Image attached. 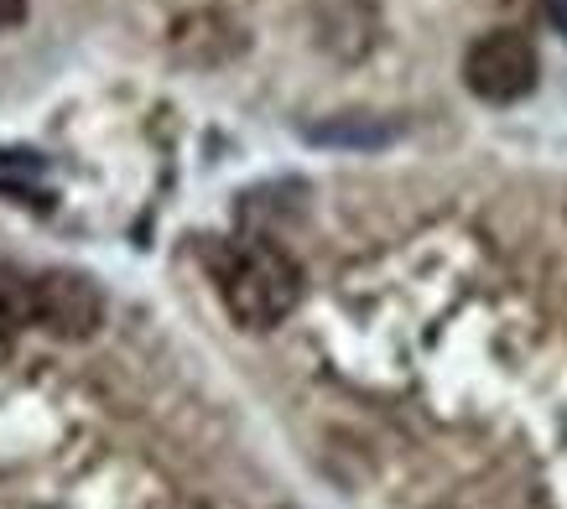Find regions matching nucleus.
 <instances>
[{"label":"nucleus","instance_id":"obj_1","mask_svg":"<svg viewBox=\"0 0 567 509\" xmlns=\"http://www.w3.org/2000/svg\"><path fill=\"white\" fill-rule=\"evenodd\" d=\"M219 302L245 333H271L302 302V271L271 239H224L214 250Z\"/></svg>","mask_w":567,"mask_h":509},{"label":"nucleus","instance_id":"obj_2","mask_svg":"<svg viewBox=\"0 0 567 509\" xmlns=\"http://www.w3.org/2000/svg\"><path fill=\"white\" fill-rule=\"evenodd\" d=\"M542 79V58H536L532 37L526 32H511V27H499V32H484L468 42L464 52V84L474 100L484 104H516L526 100Z\"/></svg>","mask_w":567,"mask_h":509},{"label":"nucleus","instance_id":"obj_3","mask_svg":"<svg viewBox=\"0 0 567 509\" xmlns=\"http://www.w3.org/2000/svg\"><path fill=\"white\" fill-rule=\"evenodd\" d=\"M37 328L63 343H84L104 328V291L84 271L37 276Z\"/></svg>","mask_w":567,"mask_h":509},{"label":"nucleus","instance_id":"obj_4","mask_svg":"<svg viewBox=\"0 0 567 509\" xmlns=\"http://www.w3.org/2000/svg\"><path fill=\"white\" fill-rule=\"evenodd\" d=\"M27 328H37V276L0 260V339H17Z\"/></svg>","mask_w":567,"mask_h":509},{"label":"nucleus","instance_id":"obj_5","mask_svg":"<svg viewBox=\"0 0 567 509\" xmlns=\"http://www.w3.org/2000/svg\"><path fill=\"white\" fill-rule=\"evenodd\" d=\"M395 136V125L385 120H364V115H344V120H328V125H312L308 141L318 146H385Z\"/></svg>","mask_w":567,"mask_h":509},{"label":"nucleus","instance_id":"obj_6","mask_svg":"<svg viewBox=\"0 0 567 509\" xmlns=\"http://www.w3.org/2000/svg\"><path fill=\"white\" fill-rule=\"evenodd\" d=\"M27 21V0H0V32H11Z\"/></svg>","mask_w":567,"mask_h":509},{"label":"nucleus","instance_id":"obj_7","mask_svg":"<svg viewBox=\"0 0 567 509\" xmlns=\"http://www.w3.org/2000/svg\"><path fill=\"white\" fill-rule=\"evenodd\" d=\"M551 21H557V27L567 32V0H551Z\"/></svg>","mask_w":567,"mask_h":509}]
</instances>
